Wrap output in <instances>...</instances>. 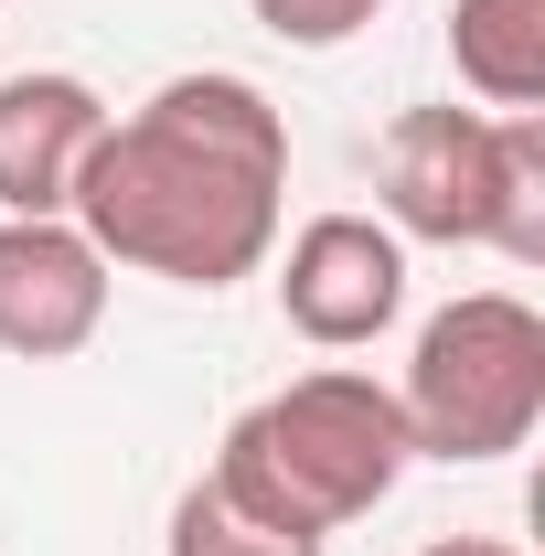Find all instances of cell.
<instances>
[{
	"label": "cell",
	"instance_id": "cell-1",
	"mask_svg": "<svg viewBox=\"0 0 545 556\" xmlns=\"http://www.w3.org/2000/svg\"><path fill=\"white\" fill-rule=\"evenodd\" d=\"M75 225L107 268L172 289H236L278 257L289 214V118L246 75H172L107 118L75 172Z\"/></svg>",
	"mask_w": 545,
	"mask_h": 556
},
{
	"label": "cell",
	"instance_id": "cell-9",
	"mask_svg": "<svg viewBox=\"0 0 545 556\" xmlns=\"http://www.w3.org/2000/svg\"><path fill=\"white\" fill-rule=\"evenodd\" d=\"M161 556H321V546L268 535L257 514H236L214 482H182V492H172V525H161Z\"/></svg>",
	"mask_w": 545,
	"mask_h": 556
},
{
	"label": "cell",
	"instance_id": "cell-3",
	"mask_svg": "<svg viewBox=\"0 0 545 556\" xmlns=\"http://www.w3.org/2000/svg\"><path fill=\"white\" fill-rule=\"evenodd\" d=\"M385 225L417 247H492L545 268V108H407L385 129Z\"/></svg>",
	"mask_w": 545,
	"mask_h": 556
},
{
	"label": "cell",
	"instance_id": "cell-7",
	"mask_svg": "<svg viewBox=\"0 0 545 556\" xmlns=\"http://www.w3.org/2000/svg\"><path fill=\"white\" fill-rule=\"evenodd\" d=\"M118 108L65 65H22L0 75V214H65L75 172Z\"/></svg>",
	"mask_w": 545,
	"mask_h": 556
},
{
	"label": "cell",
	"instance_id": "cell-10",
	"mask_svg": "<svg viewBox=\"0 0 545 556\" xmlns=\"http://www.w3.org/2000/svg\"><path fill=\"white\" fill-rule=\"evenodd\" d=\"M257 11V33H278V43H300V54H332V43H353L385 0H246Z\"/></svg>",
	"mask_w": 545,
	"mask_h": 556
},
{
	"label": "cell",
	"instance_id": "cell-6",
	"mask_svg": "<svg viewBox=\"0 0 545 556\" xmlns=\"http://www.w3.org/2000/svg\"><path fill=\"white\" fill-rule=\"evenodd\" d=\"M107 257L86 247L75 214H0V353L11 364H65L107 332Z\"/></svg>",
	"mask_w": 545,
	"mask_h": 556
},
{
	"label": "cell",
	"instance_id": "cell-4",
	"mask_svg": "<svg viewBox=\"0 0 545 556\" xmlns=\"http://www.w3.org/2000/svg\"><path fill=\"white\" fill-rule=\"evenodd\" d=\"M417 460H514L545 428V311L514 289H460L449 311L417 321V353L396 375Z\"/></svg>",
	"mask_w": 545,
	"mask_h": 556
},
{
	"label": "cell",
	"instance_id": "cell-5",
	"mask_svg": "<svg viewBox=\"0 0 545 556\" xmlns=\"http://www.w3.org/2000/svg\"><path fill=\"white\" fill-rule=\"evenodd\" d=\"M278 311L321 353H364L407 311V236L385 214H310L278 257Z\"/></svg>",
	"mask_w": 545,
	"mask_h": 556
},
{
	"label": "cell",
	"instance_id": "cell-2",
	"mask_svg": "<svg viewBox=\"0 0 545 556\" xmlns=\"http://www.w3.org/2000/svg\"><path fill=\"white\" fill-rule=\"evenodd\" d=\"M407 460L417 450H407L396 386H375L364 364H310V375H289L278 396H257L225 428L204 482L236 514H257L268 535L332 546L342 525H364L385 492L407 482Z\"/></svg>",
	"mask_w": 545,
	"mask_h": 556
},
{
	"label": "cell",
	"instance_id": "cell-11",
	"mask_svg": "<svg viewBox=\"0 0 545 556\" xmlns=\"http://www.w3.org/2000/svg\"><path fill=\"white\" fill-rule=\"evenodd\" d=\"M417 556H524V546H503V535H439V546H417Z\"/></svg>",
	"mask_w": 545,
	"mask_h": 556
},
{
	"label": "cell",
	"instance_id": "cell-8",
	"mask_svg": "<svg viewBox=\"0 0 545 556\" xmlns=\"http://www.w3.org/2000/svg\"><path fill=\"white\" fill-rule=\"evenodd\" d=\"M449 65L492 118L545 108V0H449Z\"/></svg>",
	"mask_w": 545,
	"mask_h": 556
}]
</instances>
